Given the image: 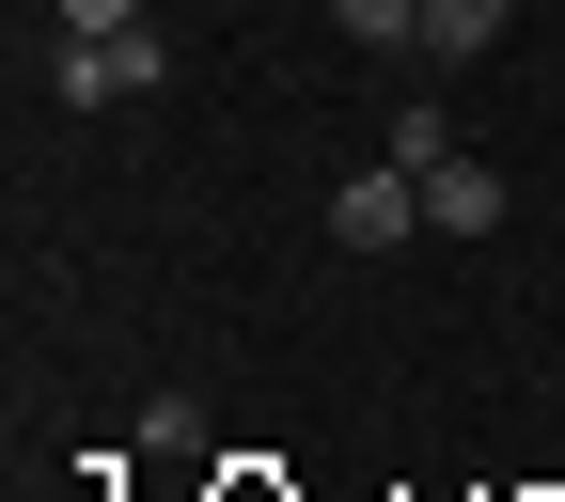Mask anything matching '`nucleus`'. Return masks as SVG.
Listing matches in <instances>:
<instances>
[{"mask_svg":"<svg viewBox=\"0 0 565 502\" xmlns=\"http://www.w3.org/2000/svg\"><path fill=\"white\" fill-rule=\"evenodd\" d=\"M503 47V0H424V63H487Z\"/></svg>","mask_w":565,"mask_h":502,"instance_id":"nucleus-4","label":"nucleus"},{"mask_svg":"<svg viewBox=\"0 0 565 502\" xmlns=\"http://www.w3.org/2000/svg\"><path fill=\"white\" fill-rule=\"evenodd\" d=\"M345 47H424V0H330Z\"/></svg>","mask_w":565,"mask_h":502,"instance_id":"nucleus-5","label":"nucleus"},{"mask_svg":"<svg viewBox=\"0 0 565 502\" xmlns=\"http://www.w3.org/2000/svg\"><path fill=\"white\" fill-rule=\"evenodd\" d=\"M158 79H173V32H158V17L63 47V110H126V95H158Z\"/></svg>","mask_w":565,"mask_h":502,"instance_id":"nucleus-1","label":"nucleus"},{"mask_svg":"<svg viewBox=\"0 0 565 502\" xmlns=\"http://www.w3.org/2000/svg\"><path fill=\"white\" fill-rule=\"evenodd\" d=\"M330 236H345V252H408V236H424V173H408V158L345 173V189H330Z\"/></svg>","mask_w":565,"mask_h":502,"instance_id":"nucleus-2","label":"nucleus"},{"mask_svg":"<svg viewBox=\"0 0 565 502\" xmlns=\"http://www.w3.org/2000/svg\"><path fill=\"white\" fill-rule=\"evenodd\" d=\"M487 221H503V158H471V141H456V158L424 173V236H487Z\"/></svg>","mask_w":565,"mask_h":502,"instance_id":"nucleus-3","label":"nucleus"},{"mask_svg":"<svg viewBox=\"0 0 565 502\" xmlns=\"http://www.w3.org/2000/svg\"><path fill=\"white\" fill-rule=\"evenodd\" d=\"M79 32H141V0H63V47Z\"/></svg>","mask_w":565,"mask_h":502,"instance_id":"nucleus-6","label":"nucleus"}]
</instances>
